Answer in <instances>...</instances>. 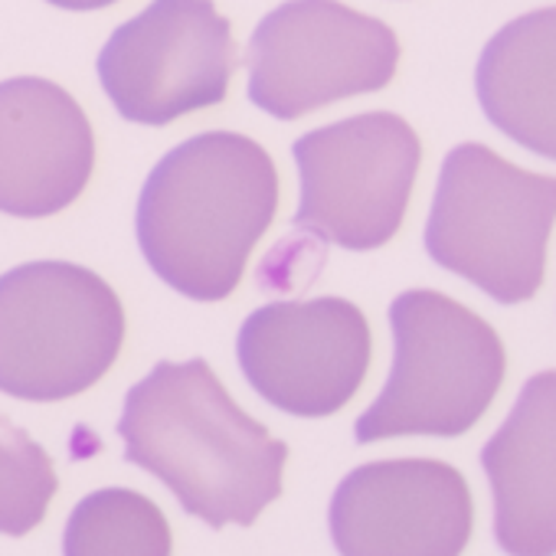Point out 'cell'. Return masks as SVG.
Segmentation results:
<instances>
[{"instance_id": "2", "label": "cell", "mask_w": 556, "mask_h": 556, "mask_svg": "<svg viewBox=\"0 0 556 556\" xmlns=\"http://www.w3.org/2000/svg\"><path fill=\"white\" fill-rule=\"evenodd\" d=\"M275 210L278 170L268 151L236 131H203L154 164L135 232L164 286L193 302H219L242 282Z\"/></svg>"}, {"instance_id": "7", "label": "cell", "mask_w": 556, "mask_h": 556, "mask_svg": "<svg viewBox=\"0 0 556 556\" xmlns=\"http://www.w3.org/2000/svg\"><path fill=\"white\" fill-rule=\"evenodd\" d=\"M419 138L393 112H367L302 135L292 157L302 180L295 226L351 252L390 242L419 170Z\"/></svg>"}, {"instance_id": "13", "label": "cell", "mask_w": 556, "mask_h": 556, "mask_svg": "<svg viewBox=\"0 0 556 556\" xmlns=\"http://www.w3.org/2000/svg\"><path fill=\"white\" fill-rule=\"evenodd\" d=\"M475 86L494 128L556 161V8L497 30L478 60Z\"/></svg>"}, {"instance_id": "8", "label": "cell", "mask_w": 556, "mask_h": 556, "mask_svg": "<svg viewBox=\"0 0 556 556\" xmlns=\"http://www.w3.org/2000/svg\"><path fill=\"white\" fill-rule=\"evenodd\" d=\"M96 70L125 122L161 128L226 99L232 27L213 0H151L109 37Z\"/></svg>"}, {"instance_id": "1", "label": "cell", "mask_w": 556, "mask_h": 556, "mask_svg": "<svg viewBox=\"0 0 556 556\" xmlns=\"http://www.w3.org/2000/svg\"><path fill=\"white\" fill-rule=\"evenodd\" d=\"M118 435L125 458L157 475L210 527L252 523L282 491L289 445L232 403L203 357L161 361L135 383Z\"/></svg>"}, {"instance_id": "11", "label": "cell", "mask_w": 556, "mask_h": 556, "mask_svg": "<svg viewBox=\"0 0 556 556\" xmlns=\"http://www.w3.org/2000/svg\"><path fill=\"white\" fill-rule=\"evenodd\" d=\"M92 167V125L63 86L37 76L0 83V213H63L86 190Z\"/></svg>"}, {"instance_id": "3", "label": "cell", "mask_w": 556, "mask_h": 556, "mask_svg": "<svg viewBox=\"0 0 556 556\" xmlns=\"http://www.w3.org/2000/svg\"><path fill=\"white\" fill-rule=\"evenodd\" d=\"M556 219V177L530 174L484 144H458L439 174L426 252L504 305L527 302L543 278Z\"/></svg>"}, {"instance_id": "16", "label": "cell", "mask_w": 556, "mask_h": 556, "mask_svg": "<svg viewBox=\"0 0 556 556\" xmlns=\"http://www.w3.org/2000/svg\"><path fill=\"white\" fill-rule=\"evenodd\" d=\"M53 8H63V11H102V8H112L118 0H47Z\"/></svg>"}, {"instance_id": "6", "label": "cell", "mask_w": 556, "mask_h": 556, "mask_svg": "<svg viewBox=\"0 0 556 556\" xmlns=\"http://www.w3.org/2000/svg\"><path fill=\"white\" fill-rule=\"evenodd\" d=\"M396 63V34L341 0H286L258 21L242 60L249 102L282 122L380 92Z\"/></svg>"}, {"instance_id": "15", "label": "cell", "mask_w": 556, "mask_h": 556, "mask_svg": "<svg viewBox=\"0 0 556 556\" xmlns=\"http://www.w3.org/2000/svg\"><path fill=\"white\" fill-rule=\"evenodd\" d=\"M56 491L50 455L14 422L0 416V533L34 530Z\"/></svg>"}, {"instance_id": "5", "label": "cell", "mask_w": 556, "mask_h": 556, "mask_svg": "<svg viewBox=\"0 0 556 556\" xmlns=\"http://www.w3.org/2000/svg\"><path fill=\"white\" fill-rule=\"evenodd\" d=\"M393 370L357 419V442L396 435H462L504 380L497 334L465 305L413 289L390 305Z\"/></svg>"}, {"instance_id": "12", "label": "cell", "mask_w": 556, "mask_h": 556, "mask_svg": "<svg viewBox=\"0 0 556 556\" xmlns=\"http://www.w3.org/2000/svg\"><path fill=\"white\" fill-rule=\"evenodd\" d=\"M481 465L497 543L510 556H556V370L527 380Z\"/></svg>"}, {"instance_id": "10", "label": "cell", "mask_w": 556, "mask_h": 556, "mask_svg": "<svg viewBox=\"0 0 556 556\" xmlns=\"http://www.w3.org/2000/svg\"><path fill=\"white\" fill-rule=\"evenodd\" d=\"M468 533V488L442 462L364 465L331 501V536L341 556H458Z\"/></svg>"}, {"instance_id": "4", "label": "cell", "mask_w": 556, "mask_h": 556, "mask_svg": "<svg viewBox=\"0 0 556 556\" xmlns=\"http://www.w3.org/2000/svg\"><path fill=\"white\" fill-rule=\"evenodd\" d=\"M125 341V312L102 275L27 262L0 275V393L56 403L99 383Z\"/></svg>"}, {"instance_id": "9", "label": "cell", "mask_w": 556, "mask_h": 556, "mask_svg": "<svg viewBox=\"0 0 556 556\" xmlns=\"http://www.w3.org/2000/svg\"><path fill=\"white\" fill-rule=\"evenodd\" d=\"M249 387L275 409L321 419L338 413L370 367V328L348 299L271 302L236 338Z\"/></svg>"}, {"instance_id": "14", "label": "cell", "mask_w": 556, "mask_h": 556, "mask_svg": "<svg viewBox=\"0 0 556 556\" xmlns=\"http://www.w3.org/2000/svg\"><path fill=\"white\" fill-rule=\"evenodd\" d=\"M66 556H170V530L161 510L122 488L89 494L70 517Z\"/></svg>"}]
</instances>
